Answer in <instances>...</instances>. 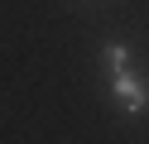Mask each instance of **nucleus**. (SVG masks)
<instances>
[{"instance_id": "nucleus-1", "label": "nucleus", "mask_w": 149, "mask_h": 144, "mask_svg": "<svg viewBox=\"0 0 149 144\" xmlns=\"http://www.w3.org/2000/svg\"><path fill=\"white\" fill-rule=\"evenodd\" d=\"M111 91H116V101H120V111H125V115L149 111V82L135 72V67H125V72H111Z\"/></svg>"}, {"instance_id": "nucleus-2", "label": "nucleus", "mask_w": 149, "mask_h": 144, "mask_svg": "<svg viewBox=\"0 0 149 144\" xmlns=\"http://www.w3.org/2000/svg\"><path fill=\"white\" fill-rule=\"evenodd\" d=\"M101 63H106L111 72H125V67H130V48L125 43H106V48H101Z\"/></svg>"}]
</instances>
